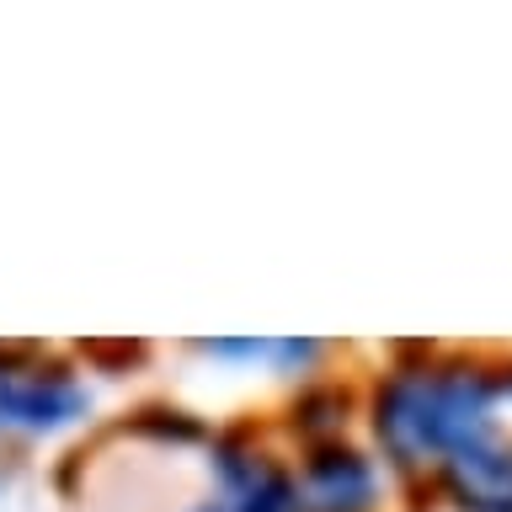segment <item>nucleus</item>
<instances>
[{
  "instance_id": "f03ea898",
  "label": "nucleus",
  "mask_w": 512,
  "mask_h": 512,
  "mask_svg": "<svg viewBox=\"0 0 512 512\" xmlns=\"http://www.w3.org/2000/svg\"><path fill=\"white\" fill-rule=\"evenodd\" d=\"M448 491L464 512H512V448L507 443H470L443 459Z\"/></svg>"
},
{
  "instance_id": "7ed1b4c3",
  "label": "nucleus",
  "mask_w": 512,
  "mask_h": 512,
  "mask_svg": "<svg viewBox=\"0 0 512 512\" xmlns=\"http://www.w3.org/2000/svg\"><path fill=\"white\" fill-rule=\"evenodd\" d=\"M304 496H310L315 512H368L379 496V475L352 448H326L304 470Z\"/></svg>"
},
{
  "instance_id": "f257e3e1",
  "label": "nucleus",
  "mask_w": 512,
  "mask_h": 512,
  "mask_svg": "<svg viewBox=\"0 0 512 512\" xmlns=\"http://www.w3.org/2000/svg\"><path fill=\"white\" fill-rule=\"evenodd\" d=\"M91 395L70 368L0 363V432L11 438H48L86 416Z\"/></svg>"
}]
</instances>
